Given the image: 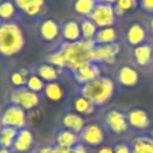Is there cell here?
<instances>
[{
  "label": "cell",
  "mask_w": 153,
  "mask_h": 153,
  "mask_svg": "<svg viewBox=\"0 0 153 153\" xmlns=\"http://www.w3.org/2000/svg\"><path fill=\"white\" fill-rule=\"evenodd\" d=\"M94 45L96 43L93 39H80L66 43L61 50L66 57L67 67L74 72L79 67L92 62V51Z\"/></svg>",
  "instance_id": "cell-1"
},
{
  "label": "cell",
  "mask_w": 153,
  "mask_h": 153,
  "mask_svg": "<svg viewBox=\"0 0 153 153\" xmlns=\"http://www.w3.org/2000/svg\"><path fill=\"white\" fill-rule=\"evenodd\" d=\"M25 39L22 29L16 23H4L0 25V54L13 56L24 47Z\"/></svg>",
  "instance_id": "cell-2"
},
{
  "label": "cell",
  "mask_w": 153,
  "mask_h": 153,
  "mask_svg": "<svg viewBox=\"0 0 153 153\" xmlns=\"http://www.w3.org/2000/svg\"><path fill=\"white\" fill-rule=\"evenodd\" d=\"M81 96L90 99L94 105L106 103L114 93V82L110 78L98 76L97 79L82 85Z\"/></svg>",
  "instance_id": "cell-3"
},
{
  "label": "cell",
  "mask_w": 153,
  "mask_h": 153,
  "mask_svg": "<svg viewBox=\"0 0 153 153\" xmlns=\"http://www.w3.org/2000/svg\"><path fill=\"white\" fill-rule=\"evenodd\" d=\"M90 19L94 23L96 26L99 27H109L116 20V12L115 7L110 4L98 2L96 4L92 13L90 14Z\"/></svg>",
  "instance_id": "cell-4"
},
{
  "label": "cell",
  "mask_w": 153,
  "mask_h": 153,
  "mask_svg": "<svg viewBox=\"0 0 153 153\" xmlns=\"http://www.w3.org/2000/svg\"><path fill=\"white\" fill-rule=\"evenodd\" d=\"M11 102L14 105L20 106L24 110H32L39 103V97L36 92L30 91L25 87H19L11 94Z\"/></svg>",
  "instance_id": "cell-5"
},
{
  "label": "cell",
  "mask_w": 153,
  "mask_h": 153,
  "mask_svg": "<svg viewBox=\"0 0 153 153\" xmlns=\"http://www.w3.org/2000/svg\"><path fill=\"white\" fill-rule=\"evenodd\" d=\"M2 126H7V127H13L16 129H20L25 126L26 123V115H25V110L22 109L18 105H11L8 106L0 120Z\"/></svg>",
  "instance_id": "cell-6"
},
{
  "label": "cell",
  "mask_w": 153,
  "mask_h": 153,
  "mask_svg": "<svg viewBox=\"0 0 153 153\" xmlns=\"http://www.w3.org/2000/svg\"><path fill=\"white\" fill-rule=\"evenodd\" d=\"M121 47L117 43L112 44H97L92 51V62H105L114 63Z\"/></svg>",
  "instance_id": "cell-7"
},
{
  "label": "cell",
  "mask_w": 153,
  "mask_h": 153,
  "mask_svg": "<svg viewBox=\"0 0 153 153\" xmlns=\"http://www.w3.org/2000/svg\"><path fill=\"white\" fill-rule=\"evenodd\" d=\"M81 140L90 146H97L103 142L104 131L97 123H90L81 130Z\"/></svg>",
  "instance_id": "cell-8"
},
{
  "label": "cell",
  "mask_w": 153,
  "mask_h": 153,
  "mask_svg": "<svg viewBox=\"0 0 153 153\" xmlns=\"http://www.w3.org/2000/svg\"><path fill=\"white\" fill-rule=\"evenodd\" d=\"M98 76H99V67L93 62L86 63L74 71V79L82 85L97 79Z\"/></svg>",
  "instance_id": "cell-9"
},
{
  "label": "cell",
  "mask_w": 153,
  "mask_h": 153,
  "mask_svg": "<svg viewBox=\"0 0 153 153\" xmlns=\"http://www.w3.org/2000/svg\"><path fill=\"white\" fill-rule=\"evenodd\" d=\"M105 121H106V124L109 126V128L116 134L124 133L128 128L127 118H126L124 114H122L120 110H115V109L110 110L106 114Z\"/></svg>",
  "instance_id": "cell-10"
},
{
  "label": "cell",
  "mask_w": 153,
  "mask_h": 153,
  "mask_svg": "<svg viewBox=\"0 0 153 153\" xmlns=\"http://www.w3.org/2000/svg\"><path fill=\"white\" fill-rule=\"evenodd\" d=\"M16 6L29 17H35L43 10L44 0H16Z\"/></svg>",
  "instance_id": "cell-11"
},
{
  "label": "cell",
  "mask_w": 153,
  "mask_h": 153,
  "mask_svg": "<svg viewBox=\"0 0 153 153\" xmlns=\"http://www.w3.org/2000/svg\"><path fill=\"white\" fill-rule=\"evenodd\" d=\"M128 122L129 124L137 129V130H142L146 129L149 124V118L147 116V112L142 109H133L129 114H128Z\"/></svg>",
  "instance_id": "cell-12"
},
{
  "label": "cell",
  "mask_w": 153,
  "mask_h": 153,
  "mask_svg": "<svg viewBox=\"0 0 153 153\" xmlns=\"http://www.w3.org/2000/svg\"><path fill=\"white\" fill-rule=\"evenodd\" d=\"M33 142V136L30 130L27 129H20L16 136L13 147L17 152H26L31 148Z\"/></svg>",
  "instance_id": "cell-13"
},
{
  "label": "cell",
  "mask_w": 153,
  "mask_h": 153,
  "mask_svg": "<svg viewBox=\"0 0 153 153\" xmlns=\"http://www.w3.org/2000/svg\"><path fill=\"white\" fill-rule=\"evenodd\" d=\"M62 124L66 129L72 130L74 133H81L85 127V122L82 117L76 112H68L62 118Z\"/></svg>",
  "instance_id": "cell-14"
},
{
  "label": "cell",
  "mask_w": 153,
  "mask_h": 153,
  "mask_svg": "<svg viewBox=\"0 0 153 153\" xmlns=\"http://www.w3.org/2000/svg\"><path fill=\"white\" fill-rule=\"evenodd\" d=\"M117 30L114 29L112 26L109 27H100L96 35H94V43L97 44H112L117 41Z\"/></svg>",
  "instance_id": "cell-15"
},
{
  "label": "cell",
  "mask_w": 153,
  "mask_h": 153,
  "mask_svg": "<svg viewBox=\"0 0 153 153\" xmlns=\"http://www.w3.org/2000/svg\"><path fill=\"white\" fill-rule=\"evenodd\" d=\"M117 79L124 86H134L139 80V74L135 68L130 66H123L118 71Z\"/></svg>",
  "instance_id": "cell-16"
},
{
  "label": "cell",
  "mask_w": 153,
  "mask_h": 153,
  "mask_svg": "<svg viewBox=\"0 0 153 153\" xmlns=\"http://www.w3.org/2000/svg\"><path fill=\"white\" fill-rule=\"evenodd\" d=\"M39 33L45 41H54L59 36V25L53 19H45L39 26Z\"/></svg>",
  "instance_id": "cell-17"
},
{
  "label": "cell",
  "mask_w": 153,
  "mask_h": 153,
  "mask_svg": "<svg viewBox=\"0 0 153 153\" xmlns=\"http://www.w3.org/2000/svg\"><path fill=\"white\" fill-rule=\"evenodd\" d=\"M146 38V31L140 24H133L127 31V41L131 45H140Z\"/></svg>",
  "instance_id": "cell-18"
},
{
  "label": "cell",
  "mask_w": 153,
  "mask_h": 153,
  "mask_svg": "<svg viewBox=\"0 0 153 153\" xmlns=\"http://www.w3.org/2000/svg\"><path fill=\"white\" fill-rule=\"evenodd\" d=\"M62 36L67 42H76L80 41L81 38V30H80V25L74 22V20H69L65 24L63 30H62Z\"/></svg>",
  "instance_id": "cell-19"
},
{
  "label": "cell",
  "mask_w": 153,
  "mask_h": 153,
  "mask_svg": "<svg viewBox=\"0 0 153 153\" xmlns=\"http://www.w3.org/2000/svg\"><path fill=\"white\" fill-rule=\"evenodd\" d=\"M44 94L51 102H61L63 98V88L59 82L51 81L44 86Z\"/></svg>",
  "instance_id": "cell-20"
},
{
  "label": "cell",
  "mask_w": 153,
  "mask_h": 153,
  "mask_svg": "<svg viewBox=\"0 0 153 153\" xmlns=\"http://www.w3.org/2000/svg\"><path fill=\"white\" fill-rule=\"evenodd\" d=\"M131 153H153V140L147 136L136 137L133 141Z\"/></svg>",
  "instance_id": "cell-21"
},
{
  "label": "cell",
  "mask_w": 153,
  "mask_h": 153,
  "mask_svg": "<svg viewBox=\"0 0 153 153\" xmlns=\"http://www.w3.org/2000/svg\"><path fill=\"white\" fill-rule=\"evenodd\" d=\"M76 141H78L76 133H74L72 130H68V129L61 130L57 134V136H56L57 146H62V147H69V148H72L73 146L76 145Z\"/></svg>",
  "instance_id": "cell-22"
},
{
  "label": "cell",
  "mask_w": 153,
  "mask_h": 153,
  "mask_svg": "<svg viewBox=\"0 0 153 153\" xmlns=\"http://www.w3.org/2000/svg\"><path fill=\"white\" fill-rule=\"evenodd\" d=\"M18 131L16 128L2 126L1 131H0V146L4 148H10L11 146H13Z\"/></svg>",
  "instance_id": "cell-23"
},
{
  "label": "cell",
  "mask_w": 153,
  "mask_h": 153,
  "mask_svg": "<svg viewBox=\"0 0 153 153\" xmlns=\"http://www.w3.org/2000/svg\"><path fill=\"white\" fill-rule=\"evenodd\" d=\"M134 56L140 66H146L152 57V48L147 44H140L134 49Z\"/></svg>",
  "instance_id": "cell-24"
},
{
  "label": "cell",
  "mask_w": 153,
  "mask_h": 153,
  "mask_svg": "<svg viewBox=\"0 0 153 153\" xmlns=\"http://www.w3.org/2000/svg\"><path fill=\"white\" fill-rule=\"evenodd\" d=\"M73 108H74V110L76 111V114L88 115V114H92V112H93L94 104H93L90 99H87L86 97L80 96V97H76V98L74 99Z\"/></svg>",
  "instance_id": "cell-25"
},
{
  "label": "cell",
  "mask_w": 153,
  "mask_h": 153,
  "mask_svg": "<svg viewBox=\"0 0 153 153\" xmlns=\"http://www.w3.org/2000/svg\"><path fill=\"white\" fill-rule=\"evenodd\" d=\"M38 76L42 79V80H45V81H55L59 76V72L56 69V67H54L53 65L50 63H45V65H42L39 68H38Z\"/></svg>",
  "instance_id": "cell-26"
},
{
  "label": "cell",
  "mask_w": 153,
  "mask_h": 153,
  "mask_svg": "<svg viewBox=\"0 0 153 153\" xmlns=\"http://www.w3.org/2000/svg\"><path fill=\"white\" fill-rule=\"evenodd\" d=\"M96 0H75L74 11L79 16H90L96 6Z\"/></svg>",
  "instance_id": "cell-27"
},
{
  "label": "cell",
  "mask_w": 153,
  "mask_h": 153,
  "mask_svg": "<svg viewBox=\"0 0 153 153\" xmlns=\"http://www.w3.org/2000/svg\"><path fill=\"white\" fill-rule=\"evenodd\" d=\"M80 30H81V36L84 37V39H93L97 32V26L91 19H85L80 24Z\"/></svg>",
  "instance_id": "cell-28"
},
{
  "label": "cell",
  "mask_w": 153,
  "mask_h": 153,
  "mask_svg": "<svg viewBox=\"0 0 153 153\" xmlns=\"http://www.w3.org/2000/svg\"><path fill=\"white\" fill-rule=\"evenodd\" d=\"M16 13V5L10 0H2L0 2V19L8 20Z\"/></svg>",
  "instance_id": "cell-29"
},
{
  "label": "cell",
  "mask_w": 153,
  "mask_h": 153,
  "mask_svg": "<svg viewBox=\"0 0 153 153\" xmlns=\"http://www.w3.org/2000/svg\"><path fill=\"white\" fill-rule=\"evenodd\" d=\"M136 6V0H117L115 4V12L118 16H122Z\"/></svg>",
  "instance_id": "cell-30"
},
{
  "label": "cell",
  "mask_w": 153,
  "mask_h": 153,
  "mask_svg": "<svg viewBox=\"0 0 153 153\" xmlns=\"http://www.w3.org/2000/svg\"><path fill=\"white\" fill-rule=\"evenodd\" d=\"M10 81L16 87H23L27 81L26 72L25 71H14V72H12L11 75H10Z\"/></svg>",
  "instance_id": "cell-31"
},
{
  "label": "cell",
  "mask_w": 153,
  "mask_h": 153,
  "mask_svg": "<svg viewBox=\"0 0 153 153\" xmlns=\"http://www.w3.org/2000/svg\"><path fill=\"white\" fill-rule=\"evenodd\" d=\"M26 88H29L32 92H39L44 88V81L38 75H31L27 78L26 81Z\"/></svg>",
  "instance_id": "cell-32"
},
{
  "label": "cell",
  "mask_w": 153,
  "mask_h": 153,
  "mask_svg": "<svg viewBox=\"0 0 153 153\" xmlns=\"http://www.w3.org/2000/svg\"><path fill=\"white\" fill-rule=\"evenodd\" d=\"M48 61L50 65H53L54 67H60V68H63L67 66V62H66V57L62 53V50H59V51H55L53 54L49 55L48 57Z\"/></svg>",
  "instance_id": "cell-33"
},
{
  "label": "cell",
  "mask_w": 153,
  "mask_h": 153,
  "mask_svg": "<svg viewBox=\"0 0 153 153\" xmlns=\"http://www.w3.org/2000/svg\"><path fill=\"white\" fill-rule=\"evenodd\" d=\"M140 5L143 10L153 12V0H140Z\"/></svg>",
  "instance_id": "cell-34"
},
{
  "label": "cell",
  "mask_w": 153,
  "mask_h": 153,
  "mask_svg": "<svg viewBox=\"0 0 153 153\" xmlns=\"http://www.w3.org/2000/svg\"><path fill=\"white\" fill-rule=\"evenodd\" d=\"M114 152H115V153H131L130 148H129L127 145H124V143L117 145V146L115 147V151H114Z\"/></svg>",
  "instance_id": "cell-35"
},
{
  "label": "cell",
  "mask_w": 153,
  "mask_h": 153,
  "mask_svg": "<svg viewBox=\"0 0 153 153\" xmlns=\"http://www.w3.org/2000/svg\"><path fill=\"white\" fill-rule=\"evenodd\" d=\"M72 153H87V149L85 148L84 145H81V143H76L75 146L72 147Z\"/></svg>",
  "instance_id": "cell-36"
},
{
  "label": "cell",
  "mask_w": 153,
  "mask_h": 153,
  "mask_svg": "<svg viewBox=\"0 0 153 153\" xmlns=\"http://www.w3.org/2000/svg\"><path fill=\"white\" fill-rule=\"evenodd\" d=\"M54 153H72V148L62 147V146H56V147H54Z\"/></svg>",
  "instance_id": "cell-37"
},
{
  "label": "cell",
  "mask_w": 153,
  "mask_h": 153,
  "mask_svg": "<svg viewBox=\"0 0 153 153\" xmlns=\"http://www.w3.org/2000/svg\"><path fill=\"white\" fill-rule=\"evenodd\" d=\"M98 153H115L114 152V149L111 148V147H102L99 151H98Z\"/></svg>",
  "instance_id": "cell-38"
},
{
  "label": "cell",
  "mask_w": 153,
  "mask_h": 153,
  "mask_svg": "<svg viewBox=\"0 0 153 153\" xmlns=\"http://www.w3.org/2000/svg\"><path fill=\"white\" fill-rule=\"evenodd\" d=\"M38 153H54V148L53 147H43L38 151Z\"/></svg>",
  "instance_id": "cell-39"
},
{
  "label": "cell",
  "mask_w": 153,
  "mask_h": 153,
  "mask_svg": "<svg viewBox=\"0 0 153 153\" xmlns=\"http://www.w3.org/2000/svg\"><path fill=\"white\" fill-rule=\"evenodd\" d=\"M116 1L117 0H100V2H105V4H110V5L116 4Z\"/></svg>",
  "instance_id": "cell-40"
},
{
  "label": "cell",
  "mask_w": 153,
  "mask_h": 153,
  "mask_svg": "<svg viewBox=\"0 0 153 153\" xmlns=\"http://www.w3.org/2000/svg\"><path fill=\"white\" fill-rule=\"evenodd\" d=\"M0 153H10L8 148H4V147H0Z\"/></svg>",
  "instance_id": "cell-41"
},
{
  "label": "cell",
  "mask_w": 153,
  "mask_h": 153,
  "mask_svg": "<svg viewBox=\"0 0 153 153\" xmlns=\"http://www.w3.org/2000/svg\"><path fill=\"white\" fill-rule=\"evenodd\" d=\"M151 30H152V32H153V18H152V20H151Z\"/></svg>",
  "instance_id": "cell-42"
},
{
  "label": "cell",
  "mask_w": 153,
  "mask_h": 153,
  "mask_svg": "<svg viewBox=\"0 0 153 153\" xmlns=\"http://www.w3.org/2000/svg\"><path fill=\"white\" fill-rule=\"evenodd\" d=\"M151 139L153 140V128H152V130H151Z\"/></svg>",
  "instance_id": "cell-43"
},
{
  "label": "cell",
  "mask_w": 153,
  "mask_h": 153,
  "mask_svg": "<svg viewBox=\"0 0 153 153\" xmlns=\"http://www.w3.org/2000/svg\"><path fill=\"white\" fill-rule=\"evenodd\" d=\"M1 128H2V124H1V122H0V131H1Z\"/></svg>",
  "instance_id": "cell-44"
}]
</instances>
